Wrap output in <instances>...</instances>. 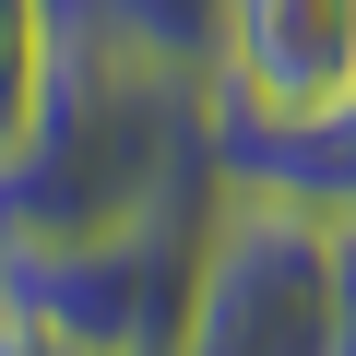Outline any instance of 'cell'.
<instances>
[{"label": "cell", "instance_id": "6da1fadb", "mask_svg": "<svg viewBox=\"0 0 356 356\" xmlns=\"http://www.w3.org/2000/svg\"><path fill=\"white\" fill-rule=\"evenodd\" d=\"M214 191V83H178L131 60L95 24H60V72L36 95V131L0 154V250L95 238L154 202Z\"/></svg>", "mask_w": 356, "mask_h": 356}, {"label": "cell", "instance_id": "7a4b0ae2", "mask_svg": "<svg viewBox=\"0 0 356 356\" xmlns=\"http://www.w3.org/2000/svg\"><path fill=\"white\" fill-rule=\"evenodd\" d=\"M202 226H214V191L154 202V214L95 226V238L0 250V309L36 321L60 356H178L191 297H202Z\"/></svg>", "mask_w": 356, "mask_h": 356}, {"label": "cell", "instance_id": "3957f363", "mask_svg": "<svg viewBox=\"0 0 356 356\" xmlns=\"http://www.w3.org/2000/svg\"><path fill=\"white\" fill-rule=\"evenodd\" d=\"M178 356H332V214L214 191L202 297Z\"/></svg>", "mask_w": 356, "mask_h": 356}, {"label": "cell", "instance_id": "277c9868", "mask_svg": "<svg viewBox=\"0 0 356 356\" xmlns=\"http://www.w3.org/2000/svg\"><path fill=\"white\" fill-rule=\"evenodd\" d=\"M214 107H238V119H344L356 107V0H226Z\"/></svg>", "mask_w": 356, "mask_h": 356}, {"label": "cell", "instance_id": "5b68a950", "mask_svg": "<svg viewBox=\"0 0 356 356\" xmlns=\"http://www.w3.org/2000/svg\"><path fill=\"white\" fill-rule=\"evenodd\" d=\"M48 72H60V0H0V154L36 131Z\"/></svg>", "mask_w": 356, "mask_h": 356}, {"label": "cell", "instance_id": "8992f818", "mask_svg": "<svg viewBox=\"0 0 356 356\" xmlns=\"http://www.w3.org/2000/svg\"><path fill=\"white\" fill-rule=\"evenodd\" d=\"M332 356H356V214H332Z\"/></svg>", "mask_w": 356, "mask_h": 356}, {"label": "cell", "instance_id": "52a82bcc", "mask_svg": "<svg viewBox=\"0 0 356 356\" xmlns=\"http://www.w3.org/2000/svg\"><path fill=\"white\" fill-rule=\"evenodd\" d=\"M0 356H48V332H36V321H13V309H0Z\"/></svg>", "mask_w": 356, "mask_h": 356}]
</instances>
